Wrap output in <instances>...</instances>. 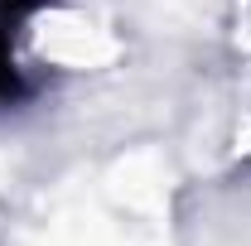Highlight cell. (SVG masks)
Instances as JSON below:
<instances>
[{
    "label": "cell",
    "mask_w": 251,
    "mask_h": 246,
    "mask_svg": "<svg viewBox=\"0 0 251 246\" xmlns=\"http://www.w3.org/2000/svg\"><path fill=\"white\" fill-rule=\"evenodd\" d=\"M39 0H0V97H20V68H15V29Z\"/></svg>",
    "instance_id": "6da1fadb"
}]
</instances>
